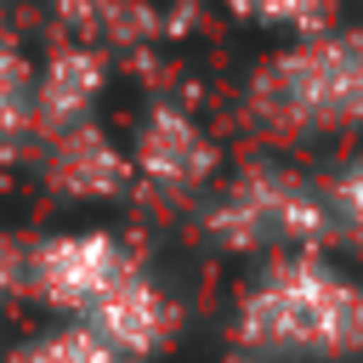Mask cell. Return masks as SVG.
I'll use <instances>...</instances> for the list:
<instances>
[{
  "mask_svg": "<svg viewBox=\"0 0 363 363\" xmlns=\"http://www.w3.org/2000/svg\"><path fill=\"white\" fill-rule=\"evenodd\" d=\"M233 335L255 363L363 357V278L323 250L272 255L250 278L233 312Z\"/></svg>",
  "mask_w": 363,
  "mask_h": 363,
  "instance_id": "cell-1",
  "label": "cell"
},
{
  "mask_svg": "<svg viewBox=\"0 0 363 363\" xmlns=\"http://www.w3.org/2000/svg\"><path fill=\"white\" fill-rule=\"evenodd\" d=\"M335 227V210L323 193H312L301 176L284 170H250L238 182H227L210 210H204V233L233 250V255H295V250H318V238Z\"/></svg>",
  "mask_w": 363,
  "mask_h": 363,
  "instance_id": "cell-2",
  "label": "cell"
},
{
  "mask_svg": "<svg viewBox=\"0 0 363 363\" xmlns=\"http://www.w3.org/2000/svg\"><path fill=\"white\" fill-rule=\"evenodd\" d=\"M142 261L125 250L119 233L108 227H62L28 244L23 267V295H34L57 323H85Z\"/></svg>",
  "mask_w": 363,
  "mask_h": 363,
  "instance_id": "cell-3",
  "label": "cell"
},
{
  "mask_svg": "<svg viewBox=\"0 0 363 363\" xmlns=\"http://www.w3.org/2000/svg\"><path fill=\"white\" fill-rule=\"evenodd\" d=\"M267 96L278 119L306 130L363 125V34H323L284 51L267 74Z\"/></svg>",
  "mask_w": 363,
  "mask_h": 363,
  "instance_id": "cell-4",
  "label": "cell"
},
{
  "mask_svg": "<svg viewBox=\"0 0 363 363\" xmlns=\"http://www.w3.org/2000/svg\"><path fill=\"white\" fill-rule=\"evenodd\" d=\"M102 340H113L130 363H147V357H159L164 346H170V335H176V323H182V312H176V295L147 272V267H136L91 318H85Z\"/></svg>",
  "mask_w": 363,
  "mask_h": 363,
  "instance_id": "cell-5",
  "label": "cell"
},
{
  "mask_svg": "<svg viewBox=\"0 0 363 363\" xmlns=\"http://www.w3.org/2000/svg\"><path fill=\"white\" fill-rule=\"evenodd\" d=\"M130 176H147L164 193H193L216 176V147L182 108H153L130 142Z\"/></svg>",
  "mask_w": 363,
  "mask_h": 363,
  "instance_id": "cell-6",
  "label": "cell"
},
{
  "mask_svg": "<svg viewBox=\"0 0 363 363\" xmlns=\"http://www.w3.org/2000/svg\"><path fill=\"white\" fill-rule=\"evenodd\" d=\"M57 187L74 193V199H108L130 182V153H119L102 130L91 125H74L62 130V147H57Z\"/></svg>",
  "mask_w": 363,
  "mask_h": 363,
  "instance_id": "cell-7",
  "label": "cell"
},
{
  "mask_svg": "<svg viewBox=\"0 0 363 363\" xmlns=\"http://www.w3.org/2000/svg\"><path fill=\"white\" fill-rule=\"evenodd\" d=\"M17 363H130L113 340H102L91 323H51L23 340Z\"/></svg>",
  "mask_w": 363,
  "mask_h": 363,
  "instance_id": "cell-8",
  "label": "cell"
},
{
  "mask_svg": "<svg viewBox=\"0 0 363 363\" xmlns=\"http://www.w3.org/2000/svg\"><path fill=\"white\" fill-rule=\"evenodd\" d=\"M40 119V74L23 62V51L0 34V142L23 136Z\"/></svg>",
  "mask_w": 363,
  "mask_h": 363,
  "instance_id": "cell-9",
  "label": "cell"
},
{
  "mask_svg": "<svg viewBox=\"0 0 363 363\" xmlns=\"http://www.w3.org/2000/svg\"><path fill=\"white\" fill-rule=\"evenodd\" d=\"M233 6L261 17V23H306L318 11V0H233Z\"/></svg>",
  "mask_w": 363,
  "mask_h": 363,
  "instance_id": "cell-10",
  "label": "cell"
},
{
  "mask_svg": "<svg viewBox=\"0 0 363 363\" xmlns=\"http://www.w3.org/2000/svg\"><path fill=\"white\" fill-rule=\"evenodd\" d=\"M23 267H28V250H17L11 238H0V301L23 295Z\"/></svg>",
  "mask_w": 363,
  "mask_h": 363,
  "instance_id": "cell-11",
  "label": "cell"
}]
</instances>
